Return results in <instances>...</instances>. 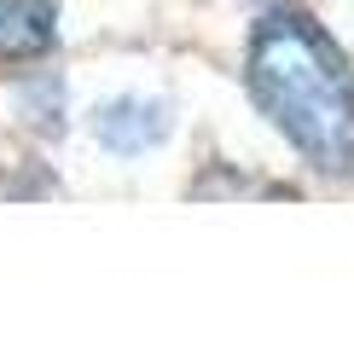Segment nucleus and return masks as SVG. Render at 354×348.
<instances>
[{
  "instance_id": "f257e3e1",
  "label": "nucleus",
  "mask_w": 354,
  "mask_h": 348,
  "mask_svg": "<svg viewBox=\"0 0 354 348\" xmlns=\"http://www.w3.org/2000/svg\"><path fill=\"white\" fill-rule=\"evenodd\" d=\"M250 99L308 168L354 180V64L348 52L302 18L297 6H268L250 29Z\"/></svg>"
},
{
  "instance_id": "f03ea898",
  "label": "nucleus",
  "mask_w": 354,
  "mask_h": 348,
  "mask_svg": "<svg viewBox=\"0 0 354 348\" xmlns=\"http://www.w3.org/2000/svg\"><path fill=\"white\" fill-rule=\"evenodd\" d=\"M169 134H174V110L163 105V99L122 93V99H105V105L93 110V139L105 145L111 157H145Z\"/></svg>"
},
{
  "instance_id": "7ed1b4c3",
  "label": "nucleus",
  "mask_w": 354,
  "mask_h": 348,
  "mask_svg": "<svg viewBox=\"0 0 354 348\" xmlns=\"http://www.w3.org/2000/svg\"><path fill=\"white\" fill-rule=\"evenodd\" d=\"M58 47L53 0H0V64H41Z\"/></svg>"
}]
</instances>
